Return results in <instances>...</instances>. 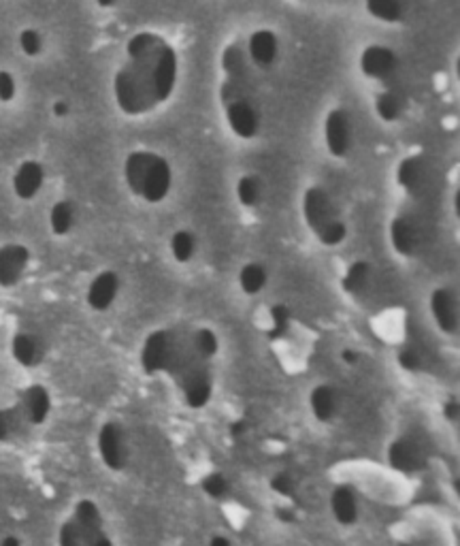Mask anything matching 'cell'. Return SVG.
Listing matches in <instances>:
<instances>
[{
  "label": "cell",
  "instance_id": "cell-11",
  "mask_svg": "<svg viewBox=\"0 0 460 546\" xmlns=\"http://www.w3.org/2000/svg\"><path fill=\"white\" fill-rule=\"evenodd\" d=\"M358 67L363 70L365 78L386 81L397 70V54L386 46H369L360 54Z\"/></svg>",
  "mask_w": 460,
  "mask_h": 546
},
{
  "label": "cell",
  "instance_id": "cell-36",
  "mask_svg": "<svg viewBox=\"0 0 460 546\" xmlns=\"http://www.w3.org/2000/svg\"><path fill=\"white\" fill-rule=\"evenodd\" d=\"M15 96V79L9 70H0V101L11 103Z\"/></svg>",
  "mask_w": 460,
  "mask_h": 546
},
{
  "label": "cell",
  "instance_id": "cell-16",
  "mask_svg": "<svg viewBox=\"0 0 460 546\" xmlns=\"http://www.w3.org/2000/svg\"><path fill=\"white\" fill-rule=\"evenodd\" d=\"M248 54L251 62H254L259 69L273 67L279 54V41L275 32L268 29L251 32L248 41Z\"/></svg>",
  "mask_w": 460,
  "mask_h": 546
},
{
  "label": "cell",
  "instance_id": "cell-32",
  "mask_svg": "<svg viewBox=\"0 0 460 546\" xmlns=\"http://www.w3.org/2000/svg\"><path fill=\"white\" fill-rule=\"evenodd\" d=\"M87 540L90 538L81 532V527L77 525L73 518L64 521L58 532V546H87Z\"/></svg>",
  "mask_w": 460,
  "mask_h": 546
},
{
  "label": "cell",
  "instance_id": "cell-44",
  "mask_svg": "<svg viewBox=\"0 0 460 546\" xmlns=\"http://www.w3.org/2000/svg\"><path fill=\"white\" fill-rule=\"evenodd\" d=\"M0 546H21V542H20V538L7 536V538L3 540V542H0Z\"/></svg>",
  "mask_w": 460,
  "mask_h": 546
},
{
  "label": "cell",
  "instance_id": "cell-20",
  "mask_svg": "<svg viewBox=\"0 0 460 546\" xmlns=\"http://www.w3.org/2000/svg\"><path fill=\"white\" fill-rule=\"evenodd\" d=\"M390 244L394 252H398L401 256L415 254V250H418V231H415V227L407 220V218L398 216L392 220Z\"/></svg>",
  "mask_w": 460,
  "mask_h": 546
},
{
  "label": "cell",
  "instance_id": "cell-41",
  "mask_svg": "<svg viewBox=\"0 0 460 546\" xmlns=\"http://www.w3.org/2000/svg\"><path fill=\"white\" fill-rule=\"evenodd\" d=\"M69 113V105L64 101H58L56 105H53V116L56 118H64Z\"/></svg>",
  "mask_w": 460,
  "mask_h": 546
},
{
  "label": "cell",
  "instance_id": "cell-12",
  "mask_svg": "<svg viewBox=\"0 0 460 546\" xmlns=\"http://www.w3.org/2000/svg\"><path fill=\"white\" fill-rule=\"evenodd\" d=\"M388 463L392 469L403 474L420 472L426 463V452L418 442L409 438H398L388 446Z\"/></svg>",
  "mask_w": 460,
  "mask_h": 546
},
{
  "label": "cell",
  "instance_id": "cell-15",
  "mask_svg": "<svg viewBox=\"0 0 460 546\" xmlns=\"http://www.w3.org/2000/svg\"><path fill=\"white\" fill-rule=\"evenodd\" d=\"M45 182V169L37 161H24L13 176V193L21 201H30L41 193Z\"/></svg>",
  "mask_w": 460,
  "mask_h": 546
},
{
  "label": "cell",
  "instance_id": "cell-5",
  "mask_svg": "<svg viewBox=\"0 0 460 546\" xmlns=\"http://www.w3.org/2000/svg\"><path fill=\"white\" fill-rule=\"evenodd\" d=\"M96 449L101 461L105 463V467L111 469V472H122V469L128 466L130 451L122 425L118 423L103 425L101 431H98Z\"/></svg>",
  "mask_w": 460,
  "mask_h": 546
},
{
  "label": "cell",
  "instance_id": "cell-39",
  "mask_svg": "<svg viewBox=\"0 0 460 546\" xmlns=\"http://www.w3.org/2000/svg\"><path fill=\"white\" fill-rule=\"evenodd\" d=\"M87 546H113V540L109 538V534L103 529V532L94 534V536L87 540Z\"/></svg>",
  "mask_w": 460,
  "mask_h": 546
},
{
  "label": "cell",
  "instance_id": "cell-26",
  "mask_svg": "<svg viewBox=\"0 0 460 546\" xmlns=\"http://www.w3.org/2000/svg\"><path fill=\"white\" fill-rule=\"evenodd\" d=\"M168 250H171V256L175 263L179 265H188L194 261L196 250H199V244H196L194 233L188 231V228H179L171 235V242H168Z\"/></svg>",
  "mask_w": 460,
  "mask_h": 546
},
{
  "label": "cell",
  "instance_id": "cell-7",
  "mask_svg": "<svg viewBox=\"0 0 460 546\" xmlns=\"http://www.w3.org/2000/svg\"><path fill=\"white\" fill-rule=\"evenodd\" d=\"M324 136L328 152L335 158H345L352 150V120L345 109H331L324 122Z\"/></svg>",
  "mask_w": 460,
  "mask_h": 546
},
{
  "label": "cell",
  "instance_id": "cell-24",
  "mask_svg": "<svg viewBox=\"0 0 460 546\" xmlns=\"http://www.w3.org/2000/svg\"><path fill=\"white\" fill-rule=\"evenodd\" d=\"M371 280H374V269H371V265L365 263V261H356V263L345 271L341 282L345 293L352 294V297H363L366 288L371 286Z\"/></svg>",
  "mask_w": 460,
  "mask_h": 546
},
{
  "label": "cell",
  "instance_id": "cell-37",
  "mask_svg": "<svg viewBox=\"0 0 460 546\" xmlns=\"http://www.w3.org/2000/svg\"><path fill=\"white\" fill-rule=\"evenodd\" d=\"M398 361H401L405 369H418L422 365L420 352L414 351V348H405V351H401V354H398Z\"/></svg>",
  "mask_w": 460,
  "mask_h": 546
},
{
  "label": "cell",
  "instance_id": "cell-21",
  "mask_svg": "<svg viewBox=\"0 0 460 546\" xmlns=\"http://www.w3.org/2000/svg\"><path fill=\"white\" fill-rule=\"evenodd\" d=\"M188 343H190L192 354H194V357L202 363L213 361V359L218 357V352H220V337H218L216 331L205 329V327H202V329H196L194 333H190Z\"/></svg>",
  "mask_w": 460,
  "mask_h": 546
},
{
  "label": "cell",
  "instance_id": "cell-13",
  "mask_svg": "<svg viewBox=\"0 0 460 546\" xmlns=\"http://www.w3.org/2000/svg\"><path fill=\"white\" fill-rule=\"evenodd\" d=\"M341 395L333 385H317L309 393V410L317 423H333L341 414Z\"/></svg>",
  "mask_w": 460,
  "mask_h": 546
},
{
  "label": "cell",
  "instance_id": "cell-33",
  "mask_svg": "<svg viewBox=\"0 0 460 546\" xmlns=\"http://www.w3.org/2000/svg\"><path fill=\"white\" fill-rule=\"evenodd\" d=\"M290 318H292V312H290L288 305L277 303L271 308V333L273 335H283L290 327Z\"/></svg>",
  "mask_w": 460,
  "mask_h": 546
},
{
  "label": "cell",
  "instance_id": "cell-34",
  "mask_svg": "<svg viewBox=\"0 0 460 546\" xmlns=\"http://www.w3.org/2000/svg\"><path fill=\"white\" fill-rule=\"evenodd\" d=\"M20 47H21V52L26 54V56H30V58L38 56V54H41V49H43L41 35H38V32H37V30H32V29L21 30V35H20Z\"/></svg>",
  "mask_w": 460,
  "mask_h": 546
},
{
  "label": "cell",
  "instance_id": "cell-10",
  "mask_svg": "<svg viewBox=\"0 0 460 546\" xmlns=\"http://www.w3.org/2000/svg\"><path fill=\"white\" fill-rule=\"evenodd\" d=\"M429 310L432 320H435L437 329L441 333H448V335H454V333L458 331V302H456V294H454L450 288H435V291L431 293L429 299Z\"/></svg>",
  "mask_w": 460,
  "mask_h": 546
},
{
  "label": "cell",
  "instance_id": "cell-45",
  "mask_svg": "<svg viewBox=\"0 0 460 546\" xmlns=\"http://www.w3.org/2000/svg\"><path fill=\"white\" fill-rule=\"evenodd\" d=\"M98 3V7H103V9H109V7H113L115 3H118V0H96Z\"/></svg>",
  "mask_w": 460,
  "mask_h": 546
},
{
  "label": "cell",
  "instance_id": "cell-27",
  "mask_svg": "<svg viewBox=\"0 0 460 546\" xmlns=\"http://www.w3.org/2000/svg\"><path fill=\"white\" fill-rule=\"evenodd\" d=\"M365 7L371 18L386 21V24H398L405 20L403 0H365Z\"/></svg>",
  "mask_w": 460,
  "mask_h": 546
},
{
  "label": "cell",
  "instance_id": "cell-1",
  "mask_svg": "<svg viewBox=\"0 0 460 546\" xmlns=\"http://www.w3.org/2000/svg\"><path fill=\"white\" fill-rule=\"evenodd\" d=\"M128 64L115 73V101L126 116H144L173 95L177 54L162 37L139 32L126 46Z\"/></svg>",
  "mask_w": 460,
  "mask_h": 546
},
{
  "label": "cell",
  "instance_id": "cell-3",
  "mask_svg": "<svg viewBox=\"0 0 460 546\" xmlns=\"http://www.w3.org/2000/svg\"><path fill=\"white\" fill-rule=\"evenodd\" d=\"M173 378L177 382V389L182 393V400L188 408L201 410L211 401L213 378L209 363L192 361L182 371H177Z\"/></svg>",
  "mask_w": 460,
  "mask_h": 546
},
{
  "label": "cell",
  "instance_id": "cell-38",
  "mask_svg": "<svg viewBox=\"0 0 460 546\" xmlns=\"http://www.w3.org/2000/svg\"><path fill=\"white\" fill-rule=\"evenodd\" d=\"M11 434V414L0 410V442H4Z\"/></svg>",
  "mask_w": 460,
  "mask_h": 546
},
{
  "label": "cell",
  "instance_id": "cell-18",
  "mask_svg": "<svg viewBox=\"0 0 460 546\" xmlns=\"http://www.w3.org/2000/svg\"><path fill=\"white\" fill-rule=\"evenodd\" d=\"M11 357L15 359V363H20L21 368H37L38 363L45 359V346L32 333H18V335L11 340Z\"/></svg>",
  "mask_w": 460,
  "mask_h": 546
},
{
  "label": "cell",
  "instance_id": "cell-43",
  "mask_svg": "<svg viewBox=\"0 0 460 546\" xmlns=\"http://www.w3.org/2000/svg\"><path fill=\"white\" fill-rule=\"evenodd\" d=\"M446 414H448V418H450V420H456V417H458V403L456 401L448 403Z\"/></svg>",
  "mask_w": 460,
  "mask_h": 546
},
{
  "label": "cell",
  "instance_id": "cell-22",
  "mask_svg": "<svg viewBox=\"0 0 460 546\" xmlns=\"http://www.w3.org/2000/svg\"><path fill=\"white\" fill-rule=\"evenodd\" d=\"M239 288L243 291L248 297H256L267 288L268 284V271L262 263H245L239 269L237 276Z\"/></svg>",
  "mask_w": 460,
  "mask_h": 546
},
{
  "label": "cell",
  "instance_id": "cell-29",
  "mask_svg": "<svg viewBox=\"0 0 460 546\" xmlns=\"http://www.w3.org/2000/svg\"><path fill=\"white\" fill-rule=\"evenodd\" d=\"M234 193H237V201L243 207L260 205V201H262V182H260V178L251 176V173H248V176H243V178H239Z\"/></svg>",
  "mask_w": 460,
  "mask_h": 546
},
{
  "label": "cell",
  "instance_id": "cell-9",
  "mask_svg": "<svg viewBox=\"0 0 460 546\" xmlns=\"http://www.w3.org/2000/svg\"><path fill=\"white\" fill-rule=\"evenodd\" d=\"M30 263V250L21 244L0 245V286L13 288L24 277Z\"/></svg>",
  "mask_w": 460,
  "mask_h": 546
},
{
  "label": "cell",
  "instance_id": "cell-25",
  "mask_svg": "<svg viewBox=\"0 0 460 546\" xmlns=\"http://www.w3.org/2000/svg\"><path fill=\"white\" fill-rule=\"evenodd\" d=\"M150 156H152V152L139 150V152H133V154H128V158H126V162H124V179H126V184H128L130 193H133L135 196L141 194V186H144V176H145L147 162H150Z\"/></svg>",
  "mask_w": 460,
  "mask_h": 546
},
{
  "label": "cell",
  "instance_id": "cell-42",
  "mask_svg": "<svg viewBox=\"0 0 460 546\" xmlns=\"http://www.w3.org/2000/svg\"><path fill=\"white\" fill-rule=\"evenodd\" d=\"M341 359H343V361H345V363H348V365H354V363H358V354H356V352H352V351H349V348H348V351H343V352H341Z\"/></svg>",
  "mask_w": 460,
  "mask_h": 546
},
{
  "label": "cell",
  "instance_id": "cell-23",
  "mask_svg": "<svg viewBox=\"0 0 460 546\" xmlns=\"http://www.w3.org/2000/svg\"><path fill=\"white\" fill-rule=\"evenodd\" d=\"M73 521L81 527V532H84L87 538H92L94 534L105 529V525H103L101 510H98V506L92 500L77 501L75 512H73Z\"/></svg>",
  "mask_w": 460,
  "mask_h": 546
},
{
  "label": "cell",
  "instance_id": "cell-2",
  "mask_svg": "<svg viewBox=\"0 0 460 546\" xmlns=\"http://www.w3.org/2000/svg\"><path fill=\"white\" fill-rule=\"evenodd\" d=\"M303 218L316 239L326 248H337L348 239V225L333 203L331 194L320 186H311L303 194Z\"/></svg>",
  "mask_w": 460,
  "mask_h": 546
},
{
  "label": "cell",
  "instance_id": "cell-28",
  "mask_svg": "<svg viewBox=\"0 0 460 546\" xmlns=\"http://www.w3.org/2000/svg\"><path fill=\"white\" fill-rule=\"evenodd\" d=\"M49 227H52V233L58 235V237H64V235L73 231L75 207L70 201H58L52 207V211H49Z\"/></svg>",
  "mask_w": 460,
  "mask_h": 546
},
{
  "label": "cell",
  "instance_id": "cell-8",
  "mask_svg": "<svg viewBox=\"0 0 460 546\" xmlns=\"http://www.w3.org/2000/svg\"><path fill=\"white\" fill-rule=\"evenodd\" d=\"M119 291H122V280L115 271H101L92 277L90 286H87L86 302L90 310L94 312H107L118 302Z\"/></svg>",
  "mask_w": 460,
  "mask_h": 546
},
{
  "label": "cell",
  "instance_id": "cell-31",
  "mask_svg": "<svg viewBox=\"0 0 460 546\" xmlns=\"http://www.w3.org/2000/svg\"><path fill=\"white\" fill-rule=\"evenodd\" d=\"M201 489H202V493H205L209 500L224 501V500H228L230 489H233V487H230L228 478L224 476V474L211 472V474H207L205 478H202Z\"/></svg>",
  "mask_w": 460,
  "mask_h": 546
},
{
  "label": "cell",
  "instance_id": "cell-19",
  "mask_svg": "<svg viewBox=\"0 0 460 546\" xmlns=\"http://www.w3.org/2000/svg\"><path fill=\"white\" fill-rule=\"evenodd\" d=\"M398 184L403 186L407 193L418 194L424 190L426 182H429V169H426V161L422 156H409L398 165L397 171Z\"/></svg>",
  "mask_w": 460,
  "mask_h": 546
},
{
  "label": "cell",
  "instance_id": "cell-14",
  "mask_svg": "<svg viewBox=\"0 0 460 546\" xmlns=\"http://www.w3.org/2000/svg\"><path fill=\"white\" fill-rule=\"evenodd\" d=\"M328 504H331L333 518H335L341 527H352L358 523L360 501L352 487H348V484H339V487L333 489Z\"/></svg>",
  "mask_w": 460,
  "mask_h": 546
},
{
  "label": "cell",
  "instance_id": "cell-6",
  "mask_svg": "<svg viewBox=\"0 0 460 546\" xmlns=\"http://www.w3.org/2000/svg\"><path fill=\"white\" fill-rule=\"evenodd\" d=\"M171 186H173L171 165H168L167 158L160 154H153L152 152L139 196L152 205L162 203V201L168 196V193H171Z\"/></svg>",
  "mask_w": 460,
  "mask_h": 546
},
{
  "label": "cell",
  "instance_id": "cell-17",
  "mask_svg": "<svg viewBox=\"0 0 460 546\" xmlns=\"http://www.w3.org/2000/svg\"><path fill=\"white\" fill-rule=\"evenodd\" d=\"M52 412V395L43 385H32L21 393V417L30 425H43Z\"/></svg>",
  "mask_w": 460,
  "mask_h": 546
},
{
  "label": "cell",
  "instance_id": "cell-4",
  "mask_svg": "<svg viewBox=\"0 0 460 546\" xmlns=\"http://www.w3.org/2000/svg\"><path fill=\"white\" fill-rule=\"evenodd\" d=\"M224 109H226V122L230 130L239 136V139H254L260 130V118L254 105L248 98L237 95V86H233L228 81L224 86Z\"/></svg>",
  "mask_w": 460,
  "mask_h": 546
},
{
  "label": "cell",
  "instance_id": "cell-35",
  "mask_svg": "<svg viewBox=\"0 0 460 546\" xmlns=\"http://www.w3.org/2000/svg\"><path fill=\"white\" fill-rule=\"evenodd\" d=\"M271 489L275 491L279 498H283V500H292L294 491H297V487H294L292 476H290V474H286V472H279L271 478Z\"/></svg>",
  "mask_w": 460,
  "mask_h": 546
},
{
  "label": "cell",
  "instance_id": "cell-40",
  "mask_svg": "<svg viewBox=\"0 0 460 546\" xmlns=\"http://www.w3.org/2000/svg\"><path fill=\"white\" fill-rule=\"evenodd\" d=\"M207 546H233V540H230L226 534H213Z\"/></svg>",
  "mask_w": 460,
  "mask_h": 546
},
{
  "label": "cell",
  "instance_id": "cell-30",
  "mask_svg": "<svg viewBox=\"0 0 460 546\" xmlns=\"http://www.w3.org/2000/svg\"><path fill=\"white\" fill-rule=\"evenodd\" d=\"M375 112L383 122H397L403 113V103L392 92H380L375 96Z\"/></svg>",
  "mask_w": 460,
  "mask_h": 546
}]
</instances>
